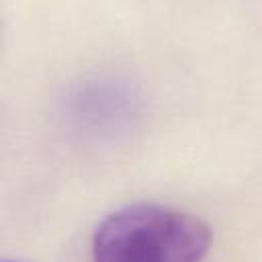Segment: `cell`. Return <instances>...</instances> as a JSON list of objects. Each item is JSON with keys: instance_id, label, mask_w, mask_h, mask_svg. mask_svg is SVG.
<instances>
[{"instance_id": "cell-3", "label": "cell", "mask_w": 262, "mask_h": 262, "mask_svg": "<svg viewBox=\"0 0 262 262\" xmlns=\"http://www.w3.org/2000/svg\"><path fill=\"white\" fill-rule=\"evenodd\" d=\"M4 262H20V260H4Z\"/></svg>"}, {"instance_id": "cell-2", "label": "cell", "mask_w": 262, "mask_h": 262, "mask_svg": "<svg viewBox=\"0 0 262 262\" xmlns=\"http://www.w3.org/2000/svg\"><path fill=\"white\" fill-rule=\"evenodd\" d=\"M61 113L70 129L86 139H117L139 123L141 96L127 80L90 76L68 90Z\"/></svg>"}, {"instance_id": "cell-1", "label": "cell", "mask_w": 262, "mask_h": 262, "mask_svg": "<svg viewBox=\"0 0 262 262\" xmlns=\"http://www.w3.org/2000/svg\"><path fill=\"white\" fill-rule=\"evenodd\" d=\"M211 246L209 225L186 211L135 203L111 213L92 237L94 262H201Z\"/></svg>"}]
</instances>
